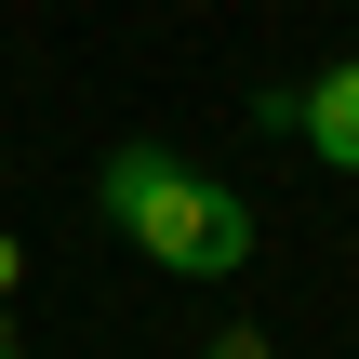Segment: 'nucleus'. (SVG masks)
I'll use <instances>...</instances> for the list:
<instances>
[{"label":"nucleus","mask_w":359,"mask_h":359,"mask_svg":"<svg viewBox=\"0 0 359 359\" xmlns=\"http://www.w3.org/2000/svg\"><path fill=\"white\" fill-rule=\"evenodd\" d=\"M107 213H120V240H133L147 266H173V280H240V266H253V200H240L226 173L173 160V147H120V160H107Z\"/></svg>","instance_id":"f257e3e1"},{"label":"nucleus","mask_w":359,"mask_h":359,"mask_svg":"<svg viewBox=\"0 0 359 359\" xmlns=\"http://www.w3.org/2000/svg\"><path fill=\"white\" fill-rule=\"evenodd\" d=\"M280 120L306 133V160H320V173H359V53H346V67H320Z\"/></svg>","instance_id":"f03ea898"}]
</instances>
